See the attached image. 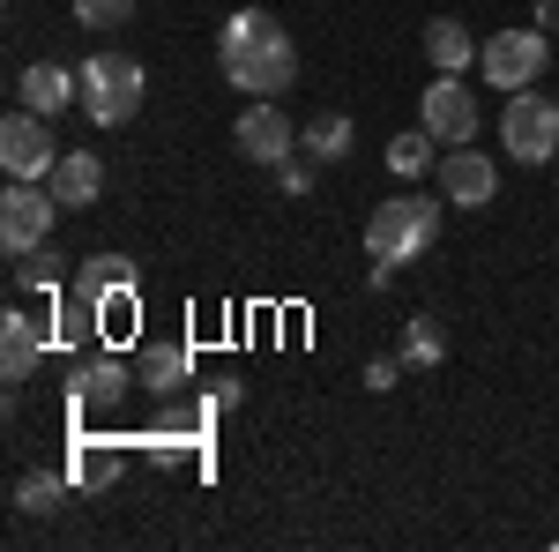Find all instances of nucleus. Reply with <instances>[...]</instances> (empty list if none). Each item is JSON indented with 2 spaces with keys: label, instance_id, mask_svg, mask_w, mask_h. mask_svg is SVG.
<instances>
[{
  "label": "nucleus",
  "instance_id": "obj_25",
  "mask_svg": "<svg viewBox=\"0 0 559 552\" xmlns=\"http://www.w3.org/2000/svg\"><path fill=\"white\" fill-rule=\"evenodd\" d=\"M284 195H306V187H313V157H284Z\"/></svg>",
  "mask_w": 559,
  "mask_h": 552
},
{
  "label": "nucleus",
  "instance_id": "obj_7",
  "mask_svg": "<svg viewBox=\"0 0 559 552\" xmlns=\"http://www.w3.org/2000/svg\"><path fill=\"white\" fill-rule=\"evenodd\" d=\"M52 165H60V150H52V128H45V113H8L0 120V172L8 179H52Z\"/></svg>",
  "mask_w": 559,
  "mask_h": 552
},
{
  "label": "nucleus",
  "instance_id": "obj_15",
  "mask_svg": "<svg viewBox=\"0 0 559 552\" xmlns=\"http://www.w3.org/2000/svg\"><path fill=\"white\" fill-rule=\"evenodd\" d=\"M128 388H134V374H128V359H112V351L75 366V403H83V411H112Z\"/></svg>",
  "mask_w": 559,
  "mask_h": 552
},
{
  "label": "nucleus",
  "instance_id": "obj_19",
  "mask_svg": "<svg viewBox=\"0 0 559 552\" xmlns=\"http://www.w3.org/2000/svg\"><path fill=\"white\" fill-rule=\"evenodd\" d=\"M432 165H440V157H432V134H426V128L388 142V172H395V179H426Z\"/></svg>",
  "mask_w": 559,
  "mask_h": 552
},
{
  "label": "nucleus",
  "instance_id": "obj_24",
  "mask_svg": "<svg viewBox=\"0 0 559 552\" xmlns=\"http://www.w3.org/2000/svg\"><path fill=\"white\" fill-rule=\"evenodd\" d=\"M75 478H90V485H112V478H120V456H97V448H75Z\"/></svg>",
  "mask_w": 559,
  "mask_h": 552
},
{
  "label": "nucleus",
  "instance_id": "obj_6",
  "mask_svg": "<svg viewBox=\"0 0 559 552\" xmlns=\"http://www.w3.org/2000/svg\"><path fill=\"white\" fill-rule=\"evenodd\" d=\"M52 216H60V202H52L45 179H8V195H0V247L8 255L52 247Z\"/></svg>",
  "mask_w": 559,
  "mask_h": 552
},
{
  "label": "nucleus",
  "instance_id": "obj_23",
  "mask_svg": "<svg viewBox=\"0 0 559 552\" xmlns=\"http://www.w3.org/2000/svg\"><path fill=\"white\" fill-rule=\"evenodd\" d=\"M134 0H75V23L83 31H112V23H128Z\"/></svg>",
  "mask_w": 559,
  "mask_h": 552
},
{
  "label": "nucleus",
  "instance_id": "obj_16",
  "mask_svg": "<svg viewBox=\"0 0 559 552\" xmlns=\"http://www.w3.org/2000/svg\"><path fill=\"white\" fill-rule=\"evenodd\" d=\"M485 45L471 38V23H455V15H440V23H426V60L440 68V75H463Z\"/></svg>",
  "mask_w": 559,
  "mask_h": 552
},
{
  "label": "nucleus",
  "instance_id": "obj_18",
  "mask_svg": "<svg viewBox=\"0 0 559 552\" xmlns=\"http://www.w3.org/2000/svg\"><path fill=\"white\" fill-rule=\"evenodd\" d=\"M350 142H358V134H350L344 113H321V120H306V128H299V150L313 157V165H344Z\"/></svg>",
  "mask_w": 559,
  "mask_h": 552
},
{
  "label": "nucleus",
  "instance_id": "obj_3",
  "mask_svg": "<svg viewBox=\"0 0 559 552\" xmlns=\"http://www.w3.org/2000/svg\"><path fill=\"white\" fill-rule=\"evenodd\" d=\"M75 83H83L90 128H128L134 113H142L150 75H142V60H134V52H97V60H83V68H75Z\"/></svg>",
  "mask_w": 559,
  "mask_h": 552
},
{
  "label": "nucleus",
  "instance_id": "obj_1",
  "mask_svg": "<svg viewBox=\"0 0 559 552\" xmlns=\"http://www.w3.org/2000/svg\"><path fill=\"white\" fill-rule=\"evenodd\" d=\"M216 60H224V83L247 90V97H276V90L299 83V45L284 38V23H276L269 8H239V15H224Z\"/></svg>",
  "mask_w": 559,
  "mask_h": 552
},
{
  "label": "nucleus",
  "instance_id": "obj_4",
  "mask_svg": "<svg viewBox=\"0 0 559 552\" xmlns=\"http://www.w3.org/2000/svg\"><path fill=\"white\" fill-rule=\"evenodd\" d=\"M477 68H485V83L492 90H530L545 68H552V31H537V23H515V31H500V38H485L477 52Z\"/></svg>",
  "mask_w": 559,
  "mask_h": 552
},
{
  "label": "nucleus",
  "instance_id": "obj_9",
  "mask_svg": "<svg viewBox=\"0 0 559 552\" xmlns=\"http://www.w3.org/2000/svg\"><path fill=\"white\" fill-rule=\"evenodd\" d=\"M75 298H90L97 321H105V306H112V329H128V314H134V261L128 255H90L83 277H75Z\"/></svg>",
  "mask_w": 559,
  "mask_h": 552
},
{
  "label": "nucleus",
  "instance_id": "obj_17",
  "mask_svg": "<svg viewBox=\"0 0 559 552\" xmlns=\"http://www.w3.org/2000/svg\"><path fill=\"white\" fill-rule=\"evenodd\" d=\"M187 374H194V359H187L179 343H150V351H142V366H134V381L150 388V396H179Z\"/></svg>",
  "mask_w": 559,
  "mask_h": 552
},
{
  "label": "nucleus",
  "instance_id": "obj_27",
  "mask_svg": "<svg viewBox=\"0 0 559 552\" xmlns=\"http://www.w3.org/2000/svg\"><path fill=\"white\" fill-rule=\"evenodd\" d=\"M537 31H559V0H537Z\"/></svg>",
  "mask_w": 559,
  "mask_h": 552
},
{
  "label": "nucleus",
  "instance_id": "obj_20",
  "mask_svg": "<svg viewBox=\"0 0 559 552\" xmlns=\"http://www.w3.org/2000/svg\"><path fill=\"white\" fill-rule=\"evenodd\" d=\"M448 359V337H440V321H403V366H440Z\"/></svg>",
  "mask_w": 559,
  "mask_h": 552
},
{
  "label": "nucleus",
  "instance_id": "obj_10",
  "mask_svg": "<svg viewBox=\"0 0 559 552\" xmlns=\"http://www.w3.org/2000/svg\"><path fill=\"white\" fill-rule=\"evenodd\" d=\"M231 142H239V157H254V165H284V157H299V134H292V120H284L269 97H254V105L239 113Z\"/></svg>",
  "mask_w": 559,
  "mask_h": 552
},
{
  "label": "nucleus",
  "instance_id": "obj_26",
  "mask_svg": "<svg viewBox=\"0 0 559 552\" xmlns=\"http://www.w3.org/2000/svg\"><path fill=\"white\" fill-rule=\"evenodd\" d=\"M366 388L388 396V388H395V359H373V366H366Z\"/></svg>",
  "mask_w": 559,
  "mask_h": 552
},
{
  "label": "nucleus",
  "instance_id": "obj_14",
  "mask_svg": "<svg viewBox=\"0 0 559 552\" xmlns=\"http://www.w3.org/2000/svg\"><path fill=\"white\" fill-rule=\"evenodd\" d=\"M15 97L31 105V113H68V105H83V83L68 75V68H52V60H38V68H23V83H15Z\"/></svg>",
  "mask_w": 559,
  "mask_h": 552
},
{
  "label": "nucleus",
  "instance_id": "obj_11",
  "mask_svg": "<svg viewBox=\"0 0 559 552\" xmlns=\"http://www.w3.org/2000/svg\"><path fill=\"white\" fill-rule=\"evenodd\" d=\"M440 195H448L455 210H485V202L500 195V165H492L485 150L463 142V150H448V157H440Z\"/></svg>",
  "mask_w": 559,
  "mask_h": 552
},
{
  "label": "nucleus",
  "instance_id": "obj_22",
  "mask_svg": "<svg viewBox=\"0 0 559 552\" xmlns=\"http://www.w3.org/2000/svg\"><path fill=\"white\" fill-rule=\"evenodd\" d=\"M52 247H38V255H15V292H52L60 284V269H52Z\"/></svg>",
  "mask_w": 559,
  "mask_h": 552
},
{
  "label": "nucleus",
  "instance_id": "obj_13",
  "mask_svg": "<svg viewBox=\"0 0 559 552\" xmlns=\"http://www.w3.org/2000/svg\"><path fill=\"white\" fill-rule=\"evenodd\" d=\"M45 359V329L31 321V314H0V374H8V388L31 381Z\"/></svg>",
  "mask_w": 559,
  "mask_h": 552
},
{
  "label": "nucleus",
  "instance_id": "obj_5",
  "mask_svg": "<svg viewBox=\"0 0 559 552\" xmlns=\"http://www.w3.org/2000/svg\"><path fill=\"white\" fill-rule=\"evenodd\" d=\"M500 142L515 165H559V105L545 90H515L500 113Z\"/></svg>",
  "mask_w": 559,
  "mask_h": 552
},
{
  "label": "nucleus",
  "instance_id": "obj_12",
  "mask_svg": "<svg viewBox=\"0 0 559 552\" xmlns=\"http://www.w3.org/2000/svg\"><path fill=\"white\" fill-rule=\"evenodd\" d=\"M52 202L60 210H90L97 195H105V165H97V150H60V165H52Z\"/></svg>",
  "mask_w": 559,
  "mask_h": 552
},
{
  "label": "nucleus",
  "instance_id": "obj_2",
  "mask_svg": "<svg viewBox=\"0 0 559 552\" xmlns=\"http://www.w3.org/2000/svg\"><path fill=\"white\" fill-rule=\"evenodd\" d=\"M440 210H448V195L432 202V195H411V187H403L395 202H381V210L366 216V255L388 261V269H395V261H418L432 239H440Z\"/></svg>",
  "mask_w": 559,
  "mask_h": 552
},
{
  "label": "nucleus",
  "instance_id": "obj_21",
  "mask_svg": "<svg viewBox=\"0 0 559 552\" xmlns=\"http://www.w3.org/2000/svg\"><path fill=\"white\" fill-rule=\"evenodd\" d=\"M60 493H68V485H60L52 470H23V478H15V508H23V515H52V508H60Z\"/></svg>",
  "mask_w": 559,
  "mask_h": 552
},
{
  "label": "nucleus",
  "instance_id": "obj_8",
  "mask_svg": "<svg viewBox=\"0 0 559 552\" xmlns=\"http://www.w3.org/2000/svg\"><path fill=\"white\" fill-rule=\"evenodd\" d=\"M418 128H426L432 142H448V150H463V142L477 134V97L463 90V75H440V83H426Z\"/></svg>",
  "mask_w": 559,
  "mask_h": 552
}]
</instances>
